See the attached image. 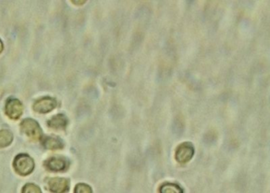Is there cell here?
<instances>
[{"label": "cell", "instance_id": "cell-1", "mask_svg": "<svg viewBox=\"0 0 270 193\" xmlns=\"http://www.w3.org/2000/svg\"><path fill=\"white\" fill-rule=\"evenodd\" d=\"M14 167L16 172L21 175H28L31 174L34 168V162L32 158L27 155H17L14 161Z\"/></svg>", "mask_w": 270, "mask_h": 193}, {"label": "cell", "instance_id": "cell-2", "mask_svg": "<svg viewBox=\"0 0 270 193\" xmlns=\"http://www.w3.org/2000/svg\"><path fill=\"white\" fill-rule=\"evenodd\" d=\"M21 131L32 140H39L42 136V131L39 124L33 119H25L21 123Z\"/></svg>", "mask_w": 270, "mask_h": 193}, {"label": "cell", "instance_id": "cell-3", "mask_svg": "<svg viewBox=\"0 0 270 193\" xmlns=\"http://www.w3.org/2000/svg\"><path fill=\"white\" fill-rule=\"evenodd\" d=\"M6 114L10 119H17L21 117L23 112V106L19 100L10 99L6 104Z\"/></svg>", "mask_w": 270, "mask_h": 193}, {"label": "cell", "instance_id": "cell-4", "mask_svg": "<svg viewBox=\"0 0 270 193\" xmlns=\"http://www.w3.org/2000/svg\"><path fill=\"white\" fill-rule=\"evenodd\" d=\"M194 148L189 143H183L179 145L175 153L177 161L181 163H185L190 161L194 155Z\"/></svg>", "mask_w": 270, "mask_h": 193}, {"label": "cell", "instance_id": "cell-5", "mask_svg": "<svg viewBox=\"0 0 270 193\" xmlns=\"http://www.w3.org/2000/svg\"><path fill=\"white\" fill-rule=\"evenodd\" d=\"M56 105H57V103L55 99L51 97H45L37 100L35 103L33 105V109L36 112L45 114V113L50 112L55 109Z\"/></svg>", "mask_w": 270, "mask_h": 193}, {"label": "cell", "instance_id": "cell-6", "mask_svg": "<svg viewBox=\"0 0 270 193\" xmlns=\"http://www.w3.org/2000/svg\"><path fill=\"white\" fill-rule=\"evenodd\" d=\"M69 180L62 178H55L49 180L50 191L54 193H65L69 190Z\"/></svg>", "mask_w": 270, "mask_h": 193}, {"label": "cell", "instance_id": "cell-7", "mask_svg": "<svg viewBox=\"0 0 270 193\" xmlns=\"http://www.w3.org/2000/svg\"><path fill=\"white\" fill-rule=\"evenodd\" d=\"M46 166L52 171H62L66 169V160L62 158H51L46 162Z\"/></svg>", "mask_w": 270, "mask_h": 193}, {"label": "cell", "instance_id": "cell-8", "mask_svg": "<svg viewBox=\"0 0 270 193\" xmlns=\"http://www.w3.org/2000/svg\"><path fill=\"white\" fill-rule=\"evenodd\" d=\"M67 124V119L64 115H57L54 116L52 119L48 121V125L50 127L56 129V130H62L66 127Z\"/></svg>", "mask_w": 270, "mask_h": 193}, {"label": "cell", "instance_id": "cell-9", "mask_svg": "<svg viewBox=\"0 0 270 193\" xmlns=\"http://www.w3.org/2000/svg\"><path fill=\"white\" fill-rule=\"evenodd\" d=\"M43 145L45 146V148L50 149V150H57V149L63 148V147H64L62 140L59 138L51 137V136L45 138L43 141Z\"/></svg>", "mask_w": 270, "mask_h": 193}, {"label": "cell", "instance_id": "cell-10", "mask_svg": "<svg viewBox=\"0 0 270 193\" xmlns=\"http://www.w3.org/2000/svg\"><path fill=\"white\" fill-rule=\"evenodd\" d=\"M13 140V134L7 130L0 131V148H5L11 145Z\"/></svg>", "mask_w": 270, "mask_h": 193}, {"label": "cell", "instance_id": "cell-11", "mask_svg": "<svg viewBox=\"0 0 270 193\" xmlns=\"http://www.w3.org/2000/svg\"><path fill=\"white\" fill-rule=\"evenodd\" d=\"M160 193H183L180 187L172 183H167L162 185L159 189Z\"/></svg>", "mask_w": 270, "mask_h": 193}, {"label": "cell", "instance_id": "cell-12", "mask_svg": "<svg viewBox=\"0 0 270 193\" xmlns=\"http://www.w3.org/2000/svg\"><path fill=\"white\" fill-rule=\"evenodd\" d=\"M22 193H41V189L33 184H27L22 189Z\"/></svg>", "mask_w": 270, "mask_h": 193}, {"label": "cell", "instance_id": "cell-13", "mask_svg": "<svg viewBox=\"0 0 270 193\" xmlns=\"http://www.w3.org/2000/svg\"><path fill=\"white\" fill-rule=\"evenodd\" d=\"M75 193H93L91 187L85 184H79L75 189Z\"/></svg>", "mask_w": 270, "mask_h": 193}, {"label": "cell", "instance_id": "cell-14", "mask_svg": "<svg viewBox=\"0 0 270 193\" xmlns=\"http://www.w3.org/2000/svg\"><path fill=\"white\" fill-rule=\"evenodd\" d=\"M2 49H3V45H2V41L0 40V53L2 52Z\"/></svg>", "mask_w": 270, "mask_h": 193}]
</instances>
